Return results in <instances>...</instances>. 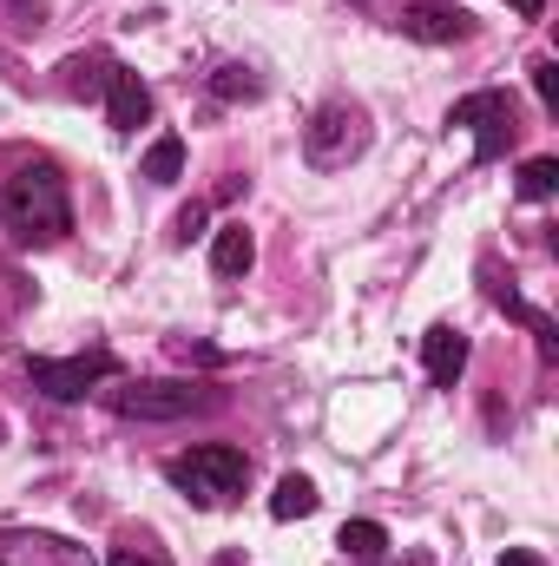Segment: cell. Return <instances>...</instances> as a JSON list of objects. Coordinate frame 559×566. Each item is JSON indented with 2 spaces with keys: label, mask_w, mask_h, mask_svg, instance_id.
Segmentation results:
<instances>
[{
  "label": "cell",
  "mask_w": 559,
  "mask_h": 566,
  "mask_svg": "<svg viewBox=\"0 0 559 566\" xmlns=\"http://www.w3.org/2000/svg\"><path fill=\"white\" fill-rule=\"evenodd\" d=\"M211 264H218V277H244V271L257 264V244H251V231H244V224H224V231L211 238Z\"/></svg>",
  "instance_id": "cell-11"
},
{
  "label": "cell",
  "mask_w": 559,
  "mask_h": 566,
  "mask_svg": "<svg viewBox=\"0 0 559 566\" xmlns=\"http://www.w3.org/2000/svg\"><path fill=\"white\" fill-rule=\"evenodd\" d=\"M553 191H559V158H527V165H520V198L540 205V198H553Z\"/></svg>",
  "instance_id": "cell-15"
},
{
  "label": "cell",
  "mask_w": 559,
  "mask_h": 566,
  "mask_svg": "<svg viewBox=\"0 0 559 566\" xmlns=\"http://www.w3.org/2000/svg\"><path fill=\"white\" fill-rule=\"evenodd\" d=\"M421 356H428V382H434V389H454L461 369H467V336L447 329V323H434L428 343H421Z\"/></svg>",
  "instance_id": "cell-10"
},
{
  "label": "cell",
  "mask_w": 559,
  "mask_h": 566,
  "mask_svg": "<svg viewBox=\"0 0 559 566\" xmlns=\"http://www.w3.org/2000/svg\"><path fill=\"white\" fill-rule=\"evenodd\" d=\"M178 171H184V139H171V133H165V139H158L151 151H145L139 178H151V185H171Z\"/></svg>",
  "instance_id": "cell-14"
},
{
  "label": "cell",
  "mask_w": 559,
  "mask_h": 566,
  "mask_svg": "<svg viewBox=\"0 0 559 566\" xmlns=\"http://www.w3.org/2000/svg\"><path fill=\"white\" fill-rule=\"evenodd\" d=\"M271 514H277V521H303V514H316V481H309V474H283L277 494H271Z\"/></svg>",
  "instance_id": "cell-13"
},
{
  "label": "cell",
  "mask_w": 559,
  "mask_h": 566,
  "mask_svg": "<svg viewBox=\"0 0 559 566\" xmlns=\"http://www.w3.org/2000/svg\"><path fill=\"white\" fill-rule=\"evenodd\" d=\"M494 303H500V310H507V316H520V323H527V329H534V336H540V343H547V349H553V316H540V310H534V303H520V296H514V290H507V283H500V290H494Z\"/></svg>",
  "instance_id": "cell-16"
},
{
  "label": "cell",
  "mask_w": 559,
  "mask_h": 566,
  "mask_svg": "<svg viewBox=\"0 0 559 566\" xmlns=\"http://www.w3.org/2000/svg\"><path fill=\"white\" fill-rule=\"evenodd\" d=\"M507 7H514L520 20H540V13H547V0H507Z\"/></svg>",
  "instance_id": "cell-20"
},
{
  "label": "cell",
  "mask_w": 559,
  "mask_h": 566,
  "mask_svg": "<svg viewBox=\"0 0 559 566\" xmlns=\"http://www.w3.org/2000/svg\"><path fill=\"white\" fill-rule=\"evenodd\" d=\"M211 93H218V99H257L264 86H257V73H251V66H218Z\"/></svg>",
  "instance_id": "cell-17"
},
{
  "label": "cell",
  "mask_w": 559,
  "mask_h": 566,
  "mask_svg": "<svg viewBox=\"0 0 559 566\" xmlns=\"http://www.w3.org/2000/svg\"><path fill=\"white\" fill-rule=\"evenodd\" d=\"M165 481H171L178 494H191L198 507H218V501L244 494L251 461H244V448H231V441H204V448H191V454H171V461H165Z\"/></svg>",
  "instance_id": "cell-2"
},
{
  "label": "cell",
  "mask_w": 559,
  "mask_h": 566,
  "mask_svg": "<svg viewBox=\"0 0 559 566\" xmlns=\"http://www.w3.org/2000/svg\"><path fill=\"white\" fill-rule=\"evenodd\" d=\"M33 389H46L53 402H80L86 389L113 382L119 376V356L113 349H86V356H33Z\"/></svg>",
  "instance_id": "cell-4"
},
{
  "label": "cell",
  "mask_w": 559,
  "mask_h": 566,
  "mask_svg": "<svg viewBox=\"0 0 559 566\" xmlns=\"http://www.w3.org/2000/svg\"><path fill=\"white\" fill-rule=\"evenodd\" d=\"M113 566H158V560H145V554H113Z\"/></svg>",
  "instance_id": "cell-23"
},
{
  "label": "cell",
  "mask_w": 559,
  "mask_h": 566,
  "mask_svg": "<svg viewBox=\"0 0 559 566\" xmlns=\"http://www.w3.org/2000/svg\"><path fill=\"white\" fill-rule=\"evenodd\" d=\"M500 566H547V560H540V554H527V547H514V554H507Z\"/></svg>",
  "instance_id": "cell-21"
},
{
  "label": "cell",
  "mask_w": 559,
  "mask_h": 566,
  "mask_svg": "<svg viewBox=\"0 0 559 566\" xmlns=\"http://www.w3.org/2000/svg\"><path fill=\"white\" fill-rule=\"evenodd\" d=\"M534 93H540V106H547V113H559V66H553V60H540V66H534Z\"/></svg>",
  "instance_id": "cell-18"
},
{
  "label": "cell",
  "mask_w": 559,
  "mask_h": 566,
  "mask_svg": "<svg viewBox=\"0 0 559 566\" xmlns=\"http://www.w3.org/2000/svg\"><path fill=\"white\" fill-rule=\"evenodd\" d=\"M447 126H474V158L487 165V158H500L514 133H520V119H514V99L507 93H467V99H454V113H447Z\"/></svg>",
  "instance_id": "cell-6"
},
{
  "label": "cell",
  "mask_w": 559,
  "mask_h": 566,
  "mask_svg": "<svg viewBox=\"0 0 559 566\" xmlns=\"http://www.w3.org/2000/svg\"><path fill=\"white\" fill-rule=\"evenodd\" d=\"M191 238H204V205H184L178 211V244H191Z\"/></svg>",
  "instance_id": "cell-19"
},
{
  "label": "cell",
  "mask_w": 559,
  "mask_h": 566,
  "mask_svg": "<svg viewBox=\"0 0 559 566\" xmlns=\"http://www.w3.org/2000/svg\"><path fill=\"white\" fill-rule=\"evenodd\" d=\"M0 211H7V224H13L20 244H60V238L73 231L66 178H60L53 165H27V171H13L7 191H0Z\"/></svg>",
  "instance_id": "cell-1"
},
{
  "label": "cell",
  "mask_w": 559,
  "mask_h": 566,
  "mask_svg": "<svg viewBox=\"0 0 559 566\" xmlns=\"http://www.w3.org/2000/svg\"><path fill=\"white\" fill-rule=\"evenodd\" d=\"M402 33H409V40H428V46H454V40L474 33V13H461V7H447V0H421V7L402 13Z\"/></svg>",
  "instance_id": "cell-8"
},
{
  "label": "cell",
  "mask_w": 559,
  "mask_h": 566,
  "mask_svg": "<svg viewBox=\"0 0 559 566\" xmlns=\"http://www.w3.org/2000/svg\"><path fill=\"white\" fill-rule=\"evenodd\" d=\"M106 119H113V133H139L151 119V93L139 86V73L106 66Z\"/></svg>",
  "instance_id": "cell-9"
},
{
  "label": "cell",
  "mask_w": 559,
  "mask_h": 566,
  "mask_svg": "<svg viewBox=\"0 0 559 566\" xmlns=\"http://www.w3.org/2000/svg\"><path fill=\"white\" fill-rule=\"evenodd\" d=\"M362 145H369V113L362 106H349V99H329L316 119H309V165H323V171H336V165H349V158H362Z\"/></svg>",
  "instance_id": "cell-3"
},
{
  "label": "cell",
  "mask_w": 559,
  "mask_h": 566,
  "mask_svg": "<svg viewBox=\"0 0 559 566\" xmlns=\"http://www.w3.org/2000/svg\"><path fill=\"white\" fill-rule=\"evenodd\" d=\"M0 566H99L93 547L66 541V534H40V527H0Z\"/></svg>",
  "instance_id": "cell-7"
},
{
  "label": "cell",
  "mask_w": 559,
  "mask_h": 566,
  "mask_svg": "<svg viewBox=\"0 0 559 566\" xmlns=\"http://www.w3.org/2000/svg\"><path fill=\"white\" fill-rule=\"evenodd\" d=\"M13 13H20V20L33 27V20H40V0H13Z\"/></svg>",
  "instance_id": "cell-22"
},
{
  "label": "cell",
  "mask_w": 559,
  "mask_h": 566,
  "mask_svg": "<svg viewBox=\"0 0 559 566\" xmlns=\"http://www.w3.org/2000/svg\"><path fill=\"white\" fill-rule=\"evenodd\" d=\"M349 560H382L389 554V527L382 521H342V541H336Z\"/></svg>",
  "instance_id": "cell-12"
},
{
  "label": "cell",
  "mask_w": 559,
  "mask_h": 566,
  "mask_svg": "<svg viewBox=\"0 0 559 566\" xmlns=\"http://www.w3.org/2000/svg\"><path fill=\"white\" fill-rule=\"evenodd\" d=\"M113 409L133 422H184L211 409V389L198 382H139V389H113Z\"/></svg>",
  "instance_id": "cell-5"
}]
</instances>
